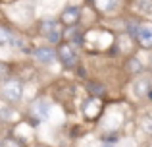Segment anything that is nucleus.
Segmentation results:
<instances>
[{"mask_svg":"<svg viewBox=\"0 0 152 147\" xmlns=\"http://www.w3.org/2000/svg\"><path fill=\"white\" fill-rule=\"evenodd\" d=\"M41 35L50 43H60V39H62V35H64L62 23L56 21V19H46V21H42Z\"/></svg>","mask_w":152,"mask_h":147,"instance_id":"1","label":"nucleus"},{"mask_svg":"<svg viewBox=\"0 0 152 147\" xmlns=\"http://www.w3.org/2000/svg\"><path fill=\"white\" fill-rule=\"evenodd\" d=\"M2 97L6 99L8 103H18L19 99L23 97V85L18 79H8L2 85Z\"/></svg>","mask_w":152,"mask_h":147,"instance_id":"2","label":"nucleus"},{"mask_svg":"<svg viewBox=\"0 0 152 147\" xmlns=\"http://www.w3.org/2000/svg\"><path fill=\"white\" fill-rule=\"evenodd\" d=\"M56 56H58V60L62 62L64 66H67V68H71V66L77 64V54H75L73 47L67 45V43H64V45L58 47V50H56Z\"/></svg>","mask_w":152,"mask_h":147,"instance_id":"3","label":"nucleus"},{"mask_svg":"<svg viewBox=\"0 0 152 147\" xmlns=\"http://www.w3.org/2000/svg\"><path fill=\"white\" fill-rule=\"evenodd\" d=\"M79 18H81V10H79L77 6H69L60 14V23L71 27V25H75V23L79 21Z\"/></svg>","mask_w":152,"mask_h":147,"instance_id":"4","label":"nucleus"},{"mask_svg":"<svg viewBox=\"0 0 152 147\" xmlns=\"http://www.w3.org/2000/svg\"><path fill=\"white\" fill-rule=\"evenodd\" d=\"M33 56L37 58V62H41V64H52V62L58 60L56 50L50 49V47H39V49L33 52Z\"/></svg>","mask_w":152,"mask_h":147,"instance_id":"5","label":"nucleus"},{"mask_svg":"<svg viewBox=\"0 0 152 147\" xmlns=\"http://www.w3.org/2000/svg\"><path fill=\"white\" fill-rule=\"evenodd\" d=\"M137 41L141 43V47H145V49H150L152 47V25L150 23H142V25H139L137 29Z\"/></svg>","mask_w":152,"mask_h":147,"instance_id":"6","label":"nucleus"},{"mask_svg":"<svg viewBox=\"0 0 152 147\" xmlns=\"http://www.w3.org/2000/svg\"><path fill=\"white\" fill-rule=\"evenodd\" d=\"M50 109H52V105L46 99H39L37 103H35L33 106H31V110H33V114L37 118H41V120H46V118L50 116Z\"/></svg>","mask_w":152,"mask_h":147,"instance_id":"7","label":"nucleus"},{"mask_svg":"<svg viewBox=\"0 0 152 147\" xmlns=\"http://www.w3.org/2000/svg\"><path fill=\"white\" fill-rule=\"evenodd\" d=\"M148 93H150V81H148V79H145V78L135 79V83H133V95H135V97L142 99V97H146Z\"/></svg>","mask_w":152,"mask_h":147,"instance_id":"8","label":"nucleus"},{"mask_svg":"<svg viewBox=\"0 0 152 147\" xmlns=\"http://www.w3.org/2000/svg\"><path fill=\"white\" fill-rule=\"evenodd\" d=\"M100 110H102L100 99L93 97V99H89V101H87V105H85V116L87 118H96L98 114H100Z\"/></svg>","mask_w":152,"mask_h":147,"instance_id":"9","label":"nucleus"},{"mask_svg":"<svg viewBox=\"0 0 152 147\" xmlns=\"http://www.w3.org/2000/svg\"><path fill=\"white\" fill-rule=\"evenodd\" d=\"M133 10L139 14H152V0H133Z\"/></svg>","mask_w":152,"mask_h":147,"instance_id":"10","label":"nucleus"},{"mask_svg":"<svg viewBox=\"0 0 152 147\" xmlns=\"http://www.w3.org/2000/svg\"><path fill=\"white\" fill-rule=\"evenodd\" d=\"M94 4H96V8L100 12H112L118 8L119 0H94Z\"/></svg>","mask_w":152,"mask_h":147,"instance_id":"11","label":"nucleus"},{"mask_svg":"<svg viewBox=\"0 0 152 147\" xmlns=\"http://www.w3.org/2000/svg\"><path fill=\"white\" fill-rule=\"evenodd\" d=\"M0 118L6 122H15L19 118V114L14 109H10V106H0Z\"/></svg>","mask_w":152,"mask_h":147,"instance_id":"12","label":"nucleus"},{"mask_svg":"<svg viewBox=\"0 0 152 147\" xmlns=\"http://www.w3.org/2000/svg\"><path fill=\"white\" fill-rule=\"evenodd\" d=\"M14 41H15V35L12 33L8 27L0 25V47L2 45H10V43H14Z\"/></svg>","mask_w":152,"mask_h":147,"instance_id":"13","label":"nucleus"},{"mask_svg":"<svg viewBox=\"0 0 152 147\" xmlns=\"http://www.w3.org/2000/svg\"><path fill=\"white\" fill-rule=\"evenodd\" d=\"M0 147H21V143H19L15 137H4V140L0 141Z\"/></svg>","mask_w":152,"mask_h":147,"instance_id":"14","label":"nucleus"},{"mask_svg":"<svg viewBox=\"0 0 152 147\" xmlns=\"http://www.w3.org/2000/svg\"><path fill=\"white\" fill-rule=\"evenodd\" d=\"M141 128L146 136H152V118H145V120L141 122Z\"/></svg>","mask_w":152,"mask_h":147,"instance_id":"15","label":"nucleus"},{"mask_svg":"<svg viewBox=\"0 0 152 147\" xmlns=\"http://www.w3.org/2000/svg\"><path fill=\"white\" fill-rule=\"evenodd\" d=\"M129 68H131V72H141V62H139V58H131V62H129Z\"/></svg>","mask_w":152,"mask_h":147,"instance_id":"16","label":"nucleus"},{"mask_svg":"<svg viewBox=\"0 0 152 147\" xmlns=\"http://www.w3.org/2000/svg\"><path fill=\"white\" fill-rule=\"evenodd\" d=\"M89 91H91V93H94V95H100L102 91H104V87L98 85V83H89Z\"/></svg>","mask_w":152,"mask_h":147,"instance_id":"17","label":"nucleus"},{"mask_svg":"<svg viewBox=\"0 0 152 147\" xmlns=\"http://www.w3.org/2000/svg\"><path fill=\"white\" fill-rule=\"evenodd\" d=\"M150 62H152V56H150Z\"/></svg>","mask_w":152,"mask_h":147,"instance_id":"18","label":"nucleus"}]
</instances>
